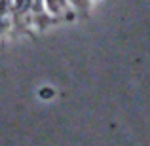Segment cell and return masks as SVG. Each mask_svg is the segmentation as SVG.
<instances>
[{
    "label": "cell",
    "instance_id": "1",
    "mask_svg": "<svg viewBox=\"0 0 150 146\" xmlns=\"http://www.w3.org/2000/svg\"><path fill=\"white\" fill-rule=\"evenodd\" d=\"M46 6H48V10L51 13L57 15L67 8V0H46Z\"/></svg>",
    "mask_w": 150,
    "mask_h": 146
}]
</instances>
